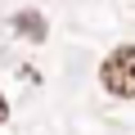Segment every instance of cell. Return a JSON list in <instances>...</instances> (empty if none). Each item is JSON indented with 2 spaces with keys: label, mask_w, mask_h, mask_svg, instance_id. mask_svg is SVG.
<instances>
[{
  "label": "cell",
  "mask_w": 135,
  "mask_h": 135,
  "mask_svg": "<svg viewBox=\"0 0 135 135\" xmlns=\"http://www.w3.org/2000/svg\"><path fill=\"white\" fill-rule=\"evenodd\" d=\"M9 117V104H5V95H0V122H5Z\"/></svg>",
  "instance_id": "cell-3"
},
{
  "label": "cell",
  "mask_w": 135,
  "mask_h": 135,
  "mask_svg": "<svg viewBox=\"0 0 135 135\" xmlns=\"http://www.w3.org/2000/svg\"><path fill=\"white\" fill-rule=\"evenodd\" d=\"M18 27H23V32H32V36H45V27L36 23V14H23V18H18Z\"/></svg>",
  "instance_id": "cell-2"
},
{
  "label": "cell",
  "mask_w": 135,
  "mask_h": 135,
  "mask_svg": "<svg viewBox=\"0 0 135 135\" xmlns=\"http://www.w3.org/2000/svg\"><path fill=\"white\" fill-rule=\"evenodd\" d=\"M99 81H104L108 95H117V99H135V45H122V50H113V54L104 59Z\"/></svg>",
  "instance_id": "cell-1"
}]
</instances>
